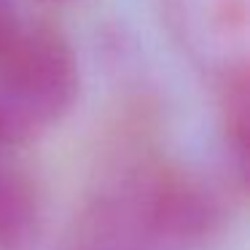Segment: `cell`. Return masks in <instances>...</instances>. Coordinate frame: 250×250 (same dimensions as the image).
<instances>
[{"instance_id":"1","label":"cell","mask_w":250,"mask_h":250,"mask_svg":"<svg viewBox=\"0 0 250 250\" xmlns=\"http://www.w3.org/2000/svg\"><path fill=\"white\" fill-rule=\"evenodd\" d=\"M76 89L78 65L65 35L27 19L0 54V153L65 116Z\"/></svg>"},{"instance_id":"2","label":"cell","mask_w":250,"mask_h":250,"mask_svg":"<svg viewBox=\"0 0 250 250\" xmlns=\"http://www.w3.org/2000/svg\"><path fill=\"white\" fill-rule=\"evenodd\" d=\"M164 242L151 212L148 175L97 199L65 242V250H148Z\"/></svg>"},{"instance_id":"3","label":"cell","mask_w":250,"mask_h":250,"mask_svg":"<svg viewBox=\"0 0 250 250\" xmlns=\"http://www.w3.org/2000/svg\"><path fill=\"white\" fill-rule=\"evenodd\" d=\"M38 202L30 180L0 156V250H22L33 239Z\"/></svg>"},{"instance_id":"4","label":"cell","mask_w":250,"mask_h":250,"mask_svg":"<svg viewBox=\"0 0 250 250\" xmlns=\"http://www.w3.org/2000/svg\"><path fill=\"white\" fill-rule=\"evenodd\" d=\"M27 19L19 14L14 0H0V54L11 46V41L19 35Z\"/></svg>"}]
</instances>
